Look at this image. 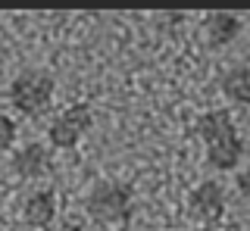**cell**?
<instances>
[{
  "mask_svg": "<svg viewBox=\"0 0 250 231\" xmlns=\"http://www.w3.org/2000/svg\"><path fill=\"white\" fill-rule=\"evenodd\" d=\"M194 135L203 141L207 163L216 172H231L244 159V137H241L234 119L225 110H209L194 122Z\"/></svg>",
  "mask_w": 250,
  "mask_h": 231,
  "instance_id": "obj_1",
  "label": "cell"
},
{
  "mask_svg": "<svg viewBox=\"0 0 250 231\" xmlns=\"http://www.w3.org/2000/svg\"><path fill=\"white\" fill-rule=\"evenodd\" d=\"M84 210L97 225H128L138 210L135 188L125 181H97L84 197Z\"/></svg>",
  "mask_w": 250,
  "mask_h": 231,
  "instance_id": "obj_2",
  "label": "cell"
},
{
  "mask_svg": "<svg viewBox=\"0 0 250 231\" xmlns=\"http://www.w3.org/2000/svg\"><path fill=\"white\" fill-rule=\"evenodd\" d=\"M57 81L47 69H22L16 78L6 84V103L25 119H38L50 110Z\"/></svg>",
  "mask_w": 250,
  "mask_h": 231,
  "instance_id": "obj_3",
  "label": "cell"
},
{
  "mask_svg": "<svg viewBox=\"0 0 250 231\" xmlns=\"http://www.w3.org/2000/svg\"><path fill=\"white\" fill-rule=\"evenodd\" d=\"M91 128H94V110L88 103H72L50 119L47 137H50V144L57 150H72L88 137Z\"/></svg>",
  "mask_w": 250,
  "mask_h": 231,
  "instance_id": "obj_4",
  "label": "cell"
},
{
  "mask_svg": "<svg viewBox=\"0 0 250 231\" xmlns=\"http://www.w3.org/2000/svg\"><path fill=\"white\" fill-rule=\"evenodd\" d=\"M225 203H229V197H225V188L219 181H200L194 184L191 191H188V215H191L197 225H216L219 219L225 215Z\"/></svg>",
  "mask_w": 250,
  "mask_h": 231,
  "instance_id": "obj_5",
  "label": "cell"
},
{
  "mask_svg": "<svg viewBox=\"0 0 250 231\" xmlns=\"http://www.w3.org/2000/svg\"><path fill=\"white\" fill-rule=\"evenodd\" d=\"M10 166L19 178L38 181V178H44V175L53 172V153H50V147H44V144L28 141V144H22V147L13 150Z\"/></svg>",
  "mask_w": 250,
  "mask_h": 231,
  "instance_id": "obj_6",
  "label": "cell"
},
{
  "mask_svg": "<svg viewBox=\"0 0 250 231\" xmlns=\"http://www.w3.org/2000/svg\"><path fill=\"white\" fill-rule=\"evenodd\" d=\"M22 219L35 231H50L53 222H57V194L50 188L31 191L25 197V203H22Z\"/></svg>",
  "mask_w": 250,
  "mask_h": 231,
  "instance_id": "obj_7",
  "label": "cell"
},
{
  "mask_svg": "<svg viewBox=\"0 0 250 231\" xmlns=\"http://www.w3.org/2000/svg\"><path fill=\"white\" fill-rule=\"evenodd\" d=\"M244 22H241L238 13H225V10H216V13H207L203 16V38L213 50H222L229 47L234 38L241 35Z\"/></svg>",
  "mask_w": 250,
  "mask_h": 231,
  "instance_id": "obj_8",
  "label": "cell"
},
{
  "mask_svg": "<svg viewBox=\"0 0 250 231\" xmlns=\"http://www.w3.org/2000/svg\"><path fill=\"white\" fill-rule=\"evenodd\" d=\"M225 100H231L234 106H250V66H231L219 81Z\"/></svg>",
  "mask_w": 250,
  "mask_h": 231,
  "instance_id": "obj_9",
  "label": "cell"
},
{
  "mask_svg": "<svg viewBox=\"0 0 250 231\" xmlns=\"http://www.w3.org/2000/svg\"><path fill=\"white\" fill-rule=\"evenodd\" d=\"M16 137H19V125L6 113H0V156L16 147Z\"/></svg>",
  "mask_w": 250,
  "mask_h": 231,
  "instance_id": "obj_10",
  "label": "cell"
},
{
  "mask_svg": "<svg viewBox=\"0 0 250 231\" xmlns=\"http://www.w3.org/2000/svg\"><path fill=\"white\" fill-rule=\"evenodd\" d=\"M234 184H238V191H241V197H247L250 200V163L238 172V178H234Z\"/></svg>",
  "mask_w": 250,
  "mask_h": 231,
  "instance_id": "obj_11",
  "label": "cell"
},
{
  "mask_svg": "<svg viewBox=\"0 0 250 231\" xmlns=\"http://www.w3.org/2000/svg\"><path fill=\"white\" fill-rule=\"evenodd\" d=\"M57 231H91V228H88V225H84V222H75V219H66V222H62V225H60Z\"/></svg>",
  "mask_w": 250,
  "mask_h": 231,
  "instance_id": "obj_12",
  "label": "cell"
}]
</instances>
